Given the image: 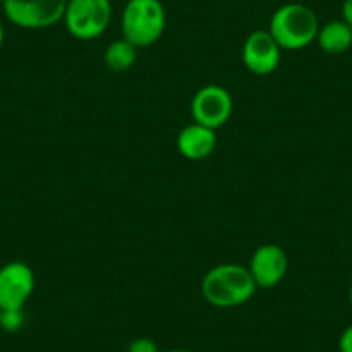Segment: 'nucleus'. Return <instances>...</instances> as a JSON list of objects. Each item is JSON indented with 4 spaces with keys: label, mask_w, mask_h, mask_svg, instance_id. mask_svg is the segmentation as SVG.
I'll return each mask as SVG.
<instances>
[{
    "label": "nucleus",
    "mask_w": 352,
    "mask_h": 352,
    "mask_svg": "<svg viewBox=\"0 0 352 352\" xmlns=\"http://www.w3.org/2000/svg\"><path fill=\"white\" fill-rule=\"evenodd\" d=\"M257 285L249 268L242 264L225 263L209 270L201 283L204 299L214 307H236L249 302Z\"/></svg>",
    "instance_id": "1"
},
{
    "label": "nucleus",
    "mask_w": 352,
    "mask_h": 352,
    "mask_svg": "<svg viewBox=\"0 0 352 352\" xmlns=\"http://www.w3.org/2000/svg\"><path fill=\"white\" fill-rule=\"evenodd\" d=\"M320 21L316 12L299 2H290L273 12L268 32L282 50H300L316 40Z\"/></svg>",
    "instance_id": "2"
},
{
    "label": "nucleus",
    "mask_w": 352,
    "mask_h": 352,
    "mask_svg": "<svg viewBox=\"0 0 352 352\" xmlns=\"http://www.w3.org/2000/svg\"><path fill=\"white\" fill-rule=\"evenodd\" d=\"M123 38L137 49L154 45L166 30V9L161 0H128L121 18Z\"/></svg>",
    "instance_id": "3"
},
{
    "label": "nucleus",
    "mask_w": 352,
    "mask_h": 352,
    "mask_svg": "<svg viewBox=\"0 0 352 352\" xmlns=\"http://www.w3.org/2000/svg\"><path fill=\"white\" fill-rule=\"evenodd\" d=\"M113 18L111 0H67L64 25L76 40H96L104 35Z\"/></svg>",
    "instance_id": "4"
},
{
    "label": "nucleus",
    "mask_w": 352,
    "mask_h": 352,
    "mask_svg": "<svg viewBox=\"0 0 352 352\" xmlns=\"http://www.w3.org/2000/svg\"><path fill=\"white\" fill-rule=\"evenodd\" d=\"M67 0H4L8 21L23 30H45L64 19Z\"/></svg>",
    "instance_id": "5"
},
{
    "label": "nucleus",
    "mask_w": 352,
    "mask_h": 352,
    "mask_svg": "<svg viewBox=\"0 0 352 352\" xmlns=\"http://www.w3.org/2000/svg\"><path fill=\"white\" fill-rule=\"evenodd\" d=\"M35 290V273L23 261H11L0 268V311L25 309Z\"/></svg>",
    "instance_id": "6"
},
{
    "label": "nucleus",
    "mask_w": 352,
    "mask_h": 352,
    "mask_svg": "<svg viewBox=\"0 0 352 352\" xmlns=\"http://www.w3.org/2000/svg\"><path fill=\"white\" fill-rule=\"evenodd\" d=\"M192 116L195 123L211 130L225 126L233 113L232 94L219 85H206L192 99Z\"/></svg>",
    "instance_id": "7"
},
{
    "label": "nucleus",
    "mask_w": 352,
    "mask_h": 352,
    "mask_svg": "<svg viewBox=\"0 0 352 352\" xmlns=\"http://www.w3.org/2000/svg\"><path fill=\"white\" fill-rule=\"evenodd\" d=\"M282 59V47L268 30H257L245 38L242 47L243 66L257 76L275 73Z\"/></svg>",
    "instance_id": "8"
},
{
    "label": "nucleus",
    "mask_w": 352,
    "mask_h": 352,
    "mask_svg": "<svg viewBox=\"0 0 352 352\" xmlns=\"http://www.w3.org/2000/svg\"><path fill=\"white\" fill-rule=\"evenodd\" d=\"M249 272L257 289H273L289 272V256L276 243H264L254 250Z\"/></svg>",
    "instance_id": "9"
},
{
    "label": "nucleus",
    "mask_w": 352,
    "mask_h": 352,
    "mask_svg": "<svg viewBox=\"0 0 352 352\" xmlns=\"http://www.w3.org/2000/svg\"><path fill=\"white\" fill-rule=\"evenodd\" d=\"M216 145H218L216 130L202 126L195 121L182 128L176 137V147L188 161H202V159L209 157L214 152Z\"/></svg>",
    "instance_id": "10"
},
{
    "label": "nucleus",
    "mask_w": 352,
    "mask_h": 352,
    "mask_svg": "<svg viewBox=\"0 0 352 352\" xmlns=\"http://www.w3.org/2000/svg\"><path fill=\"white\" fill-rule=\"evenodd\" d=\"M316 42L324 54L330 56L344 54L352 47V28L344 19L328 21L318 30Z\"/></svg>",
    "instance_id": "11"
},
{
    "label": "nucleus",
    "mask_w": 352,
    "mask_h": 352,
    "mask_svg": "<svg viewBox=\"0 0 352 352\" xmlns=\"http://www.w3.org/2000/svg\"><path fill=\"white\" fill-rule=\"evenodd\" d=\"M138 49L126 38H120L111 43L104 52V63L114 73H124L137 63Z\"/></svg>",
    "instance_id": "12"
},
{
    "label": "nucleus",
    "mask_w": 352,
    "mask_h": 352,
    "mask_svg": "<svg viewBox=\"0 0 352 352\" xmlns=\"http://www.w3.org/2000/svg\"><path fill=\"white\" fill-rule=\"evenodd\" d=\"M25 324V313L23 309H14V311H2L0 314V330L4 331H19Z\"/></svg>",
    "instance_id": "13"
},
{
    "label": "nucleus",
    "mask_w": 352,
    "mask_h": 352,
    "mask_svg": "<svg viewBox=\"0 0 352 352\" xmlns=\"http://www.w3.org/2000/svg\"><path fill=\"white\" fill-rule=\"evenodd\" d=\"M126 352H159V349L152 338L138 337V338H135V340L130 342Z\"/></svg>",
    "instance_id": "14"
},
{
    "label": "nucleus",
    "mask_w": 352,
    "mask_h": 352,
    "mask_svg": "<svg viewBox=\"0 0 352 352\" xmlns=\"http://www.w3.org/2000/svg\"><path fill=\"white\" fill-rule=\"evenodd\" d=\"M338 351L352 352V324H349V327L342 331L340 338H338Z\"/></svg>",
    "instance_id": "15"
},
{
    "label": "nucleus",
    "mask_w": 352,
    "mask_h": 352,
    "mask_svg": "<svg viewBox=\"0 0 352 352\" xmlns=\"http://www.w3.org/2000/svg\"><path fill=\"white\" fill-rule=\"evenodd\" d=\"M342 19L352 28V0H344V4H342Z\"/></svg>",
    "instance_id": "16"
},
{
    "label": "nucleus",
    "mask_w": 352,
    "mask_h": 352,
    "mask_svg": "<svg viewBox=\"0 0 352 352\" xmlns=\"http://www.w3.org/2000/svg\"><path fill=\"white\" fill-rule=\"evenodd\" d=\"M4 40H6V30L4 26H2V23H0V47L4 45Z\"/></svg>",
    "instance_id": "17"
},
{
    "label": "nucleus",
    "mask_w": 352,
    "mask_h": 352,
    "mask_svg": "<svg viewBox=\"0 0 352 352\" xmlns=\"http://www.w3.org/2000/svg\"><path fill=\"white\" fill-rule=\"evenodd\" d=\"M164 352H192V351H187V349H169V351H164Z\"/></svg>",
    "instance_id": "18"
},
{
    "label": "nucleus",
    "mask_w": 352,
    "mask_h": 352,
    "mask_svg": "<svg viewBox=\"0 0 352 352\" xmlns=\"http://www.w3.org/2000/svg\"><path fill=\"white\" fill-rule=\"evenodd\" d=\"M349 302H351V307H352V283L351 287H349Z\"/></svg>",
    "instance_id": "19"
},
{
    "label": "nucleus",
    "mask_w": 352,
    "mask_h": 352,
    "mask_svg": "<svg viewBox=\"0 0 352 352\" xmlns=\"http://www.w3.org/2000/svg\"><path fill=\"white\" fill-rule=\"evenodd\" d=\"M0 4H4V0H0Z\"/></svg>",
    "instance_id": "20"
},
{
    "label": "nucleus",
    "mask_w": 352,
    "mask_h": 352,
    "mask_svg": "<svg viewBox=\"0 0 352 352\" xmlns=\"http://www.w3.org/2000/svg\"><path fill=\"white\" fill-rule=\"evenodd\" d=\"M0 314H2V311H0Z\"/></svg>",
    "instance_id": "21"
}]
</instances>
